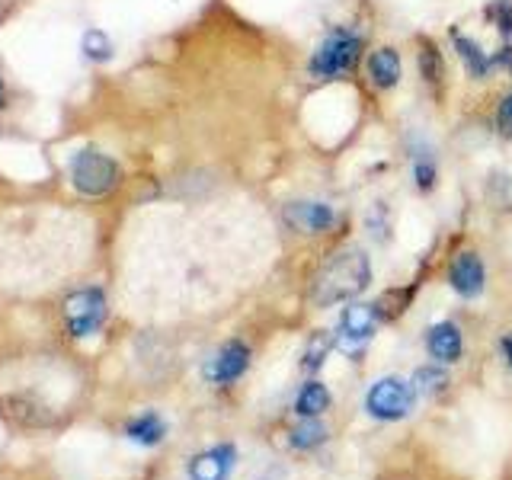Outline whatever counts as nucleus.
I'll return each instance as SVG.
<instances>
[{
    "label": "nucleus",
    "mask_w": 512,
    "mask_h": 480,
    "mask_svg": "<svg viewBox=\"0 0 512 480\" xmlns=\"http://www.w3.org/2000/svg\"><path fill=\"white\" fill-rule=\"evenodd\" d=\"M320 442H327V426L317 416H304V423L292 432L295 448H317Z\"/></svg>",
    "instance_id": "dca6fc26"
},
{
    "label": "nucleus",
    "mask_w": 512,
    "mask_h": 480,
    "mask_svg": "<svg viewBox=\"0 0 512 480\" xmlns=\"http://www.w3.org/2000/svg\"><path fill=\"white\" fill-rule=\"evenodd\" d=\"M0 407H4V413L16 426H26V429H45L55 423V413L48 410L42 400L29 397V394H10L0 400Z\"/></svg>",
    "instance_id": "6e6552de"
},
{
    "label": "nucleus",
    "mask_w": 512,
    "mask_h": 480,
    "mask_svg": "<svg viewBox=\"0 0 512 480\" xmlns=\"http://www.w3.org/2000/svg\"><path fill=\"white\" fill-rule=\"evenodd\" d=\"M426 349L439 365L442 362H458L461 359V330L452 324V320H442V324H436L429 330Z\"/></svg>",
    "instance_id": "f8f14e48"
},
{
    "label": "nucleus",
    "mask_w": 512,
    "mask_h": 480,
    "mask_svg": "<svg viewBox=\"0 0 512 480\" xmlns=\"http://www.w3.org/2000/svg\"><path fill=\"white\" fill-rule=\"evenodd\" d=\"M247 365H250L247 343L231 340V343H224L215 352V356L205 362V378L212 381V384H231V381H237L240 375L247 372Z\"/></svg>",
    "instance_id": "423d86ee"
},
{
    "label": "nucleus",
    "mask_w": 512,
    "mask_h": 480,
    "mask_svg": "<svg viewBox=\"0 0 512 480\" xmlns=\"http://www.w3.org/2000/svg\"><path fill=\"white\" fill-rule=\"evenodd\" d=\"M372 279V266L362 250H343L317 272L314 279V304L330 308L336 301H346L352 295H359L362 288Z\"/></svg>",
    "instance_id": "f257e3e1"
},
{
    "label": "nucleus",
    "mask_w": 512,
    "mask_h": 480,
    "mask_svg": "<svg viewBox=\"0 0 512 480\" xmlns=\"http://www.w3.org/2000/svg\"><path fill=\"white\" fill-rule=\"evenodd\" d=\"M237 464V448L221 442L189 461V480H228Z\"/></svg>",
    "instance_id": "0eeeda50"
},
{
    "label": "nucleus",
    "mask_w": 512,
    "mask_h": 480,
    "mask_svg": "<svg viewBox=\"0 0 512 480\" xmlns=\"http://www.w3.org/2000/svg\"><path fill=\"white\" fill-rule=\"evenodd\" d=\"M445 381H448V375L442 372V365H436V368L426 365V368H420V372L413 375V388H416V394H420V391L432 394V391H442Z\"/></svg>",
    "instance_id": "f3484780"
},
{
    "label": "nucleus",
    "mask_w": 512,
    "mask_h": 480,
    "mask_svg": "<svg viewBox=\"0 0 512 480\" xmlns=\"http://www.w3.org/2000/svg\"><path fill=\"white\" fill-rule=\"evenodd\" d=\"M490 16H496V20H500V29L503 32H512V4H496V7H490Z\"/></svg>",
    "instance_id": "5701e85b"
},
{
    "label": "nucleus",
    "mask_w": 512,
    "mask_h": 480,
    "mask_svg": "<svg viewBox=\"0 0 512 480\" xmlns=\"http://www.w3.org/2000/svg\"><path fill=\"white\" fill-rule=\"evenodd\" d=\"M368 74H372V84L381 90L397 87L400 80V55L394 48H378V52L368 58Z\"/></svg>",
    "instance_id": "4468645a"
},
{
    "label": "nucleus",
    "mask_w": 512,
    "mask_h": 480,
    "mask_svg": "<svg viewBox=\"0 0 512 480\" xmlns=\"http://www.w3.org/2000/svg\"><path fill=\"white\" fill-rule=\"evenodd\" d=\"M125 436L138 442V445H160L167 436V423L164 416L154 413V410H144L138 416H132V420L125 423Z\"/></svg>",
    "instance_id": "ddd939ff"
},
{
    "label": "nucleus",
    "mask_w": 512,
    "mask_h": 480,
    "mask_svg": "<svg viewBox=\"0 0 512 480\" xmlns=\"http://www.w3.org/2000/svg\"><path fill=\"white\" fill-rule=\"evenodd\" d=\"M327 349H330V336L327 333H314V340H311L308 352H304V362L301 365L308 368V372H314V368H320V362H324Z\"/></svg>",
    "instance_id": "6ab92c4d"
},
{
    "label": "nucleus",
    "mask_w": 512,
    "mask_h": 480,
    "mask_svg": "<svg viewBox=\"0 0 512 480\" xmlns=\"http://www.w3.org/2000/svg\"><path fill=\"white\" fill-rule=\"evenodd\" d=\"M64 320H68V333L84 340L103 327L106 320V295L103 288H80L68 301H64Z\"/></svg>",
    "instance_id": "39448f33"
},
{
    "label": "nucleus",
    "mask_w": 512,
    "mask_h": 480,
    "mask_svg": "<svg viewBox=\"0 0 512 480\" xmlns=\"http://www.w3.org/2000/svg\"><path fill=\"white\" fill-rule=\"evenodd\" d=\"M362 52V39L356 36V32H349V29H336L330 32V36L324 39V45L317 48L314 58H311V74L314 77H340L346 74L352 64H356Z\"/></svg>",
    "instance_id": "7ed1b4c3"
},
{
    "label": "nucleus",
    "mask_w": 512,
    "mask_h": 480,
    "mask_svg": "<svg viewBox=\"0 0 512 480\" xmlns=\"http://www.w3.org/2000/svg\"><path fill=\"white\" fill-rule=\"evenodd\" d=\"M84 52L90 58H96V61H106L112 55V45H109V39L103 36L100 29H90L87 36H84Z\"/></svg>",
    "instance_id": "aec40b11"
},
{
    "label": "nucleus",
    "mask_w": 512,
    "mask_h": 480,
    "mask_svg": "<svg viewBox=\"0 0 512 480\" xmlns=\"http://www.w3.org/2000/svg\"><path fill=\"white\" fill-rule=\"evenodd\" d=\"M416 388L407 384L404 378H381L372 384V391L365 397V410L375 416V420H404L413 410Z\"/></svg>",
    "instance_id": "20e7f679"
},
{
    "label": "nucleus",
    "mask_w": 512,
    "mask_h": 480,
    "mask_svg": "<svg viewBox=\"0 0 512 480\" xmlns=\"http://www.w3.org/2000/svg\"><path fill=\"white\" fill-rule=\"evenodd\" d=\"M458 42V48H461V58H464V64H468V68L480 77V74H484L487 68H490V58L487 55H480V48L471 42V39H455Z\"/></svg>",
    "instance_id": "a211bd4d"
},
{
    "label": "nucleus",
    "mask_w": 512,
    "mask_h": 480,
    "mask_svg": "<svg viewBox=\"0 0 512 480\" xmlns=\"http://www.w3.org/2000/svg\"><path fill=\"white\" fill-rule=\"evenodd\" d=\"M448 282L461 298H477L484 292V263L477 260V253H458L448 269Z\"/></svg>",
    "instance_id": "9d476101"
},
{
    "label": "nucleus",
    "mask_w": 512,
    "mask_h": 480,
    "mask_svg": "<svg viewBox=\"0 0 512 480\" xmlns=\"http://www.w3.org/2000/svg\"><path fill=\"white\" fill-rule=\"evenodd\" d=\"M71 183L87 196H106L119 186V164L103 151L84 148L71 157Z\"/></svg>",
    "instance_id": "f03ea898"
},
{
    "label": "nucleus",
    "mask_w": 512,
    "mask_h": 480,
    "mask_svg": "<svg viewBox=\"0 0 512 480\" xmlns=\"http://www.w3.org/2000/svg\"><path fill=\"white\" fill-rule=\"evenodd\" d=\"M503 356H506V362L512 365V333L503 340Z\"/></svg>",
    "instance_id": "b1692460"
},
{
    "label": "nucleus",
    "mask_w": 512,
    "mask_h": 480,
    "mask_svg": "<svg viewBox=\"0 0 512 480\" xmlns=\"http://www.w3.org/2000/svg\"><path fill=\"white\" fill-rule=\"evenodd\" d=\"M496 128H500V135L512 138V93L500 103V109H496Z\"/></svg>",
    "instance_id": "4be33fe9"
},
{
    "label": "nucleus",
    "mask_w": 512,
    "mask_h": 480,
    "mask_svg": "<svg viewBox=\"0 0 512 480\" xmlns=\"http://www.w3.org/2000/svg\"><path fill=\"white\" fill-rule=\"evenodd\" d=\"M378 324V311L375 304H352L340 317V343L343 346H362L372 340Z\"/></svg>",
    "instance_id": "1a4fd4ad"
},
{
    "label": "nucleus",
    "mask_w": 512,
    "mask_h": 480,
    "mask_svg": "<svg viewBox=\"0 0 512 480\" xmlns=\"http://www.w3.org/2000/svg\"><path fill=\"white\" fill-rule=\"evenodd\" d=\"M7 106V90H4V80H0V109Z\"/></svg>",
    "instance_id": "393cba45"
},
{
    "label": "nucleus",
    "mask_w": 512,
    "mask_h": 480,
    "mask_svg": "<svg viewBox=\"0 0 512 480\" xmlns=\"http://www.w3.org/2000/svg\"><path fill=\"white\" fill-rule=\"evenodd\" d=\"M413 180L420 189H432V183H436V164H432L429 154H420L413 160Z\"/></svg>",
    "instance_id": "412c9836"
},
{
    "label": "nucleus",
    "mask_w": 512,
    "mask_h": 480,
    "mask_svg": "<svg viewBox=\"0 0 512 480\" xmlns=\"http://www.w3.org/2000/svg\"><path fill=\"white\" fill-rule=\"evenodd\" d=\"M285 221L304 234H317L333 224V208L324 202H292L285 208Z\"/></svg>",
    "instance_id": "9b49d317"
},
{
    "label": "nucleus",
    "mask_w": 512,
    "mask_h": 480,
    "mask_svg": "<svg viewBox=\"0 0 512 480\" xmlns=\"http://www.w3.org/2000/svg\"><path fill=\"white\" fill-rule=\"evenodd\" d=\"M327 407H330V394H327V388L320 381H308V384H304L298 400H295V410L301 416H320Z\"/></svg>",
    "instance_id": "2eb2a0df"
}]
</instances>
